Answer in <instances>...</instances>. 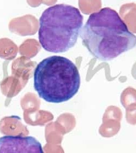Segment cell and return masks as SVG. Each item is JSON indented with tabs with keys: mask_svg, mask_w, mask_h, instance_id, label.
Segmentation results:
<instances>
[{
	"mask_svg": "<svg viewBox=\"0 0 136 153\" xmlns=\"http://www.w3.org/2000/svg\"><path fill=\"white\" fill-rule=\"evenodd\" d=\"M80 36L89 52L102 61L112 60L136 47V36L117 12L109 7L92 13Z\"/></svg>",
	"mask_w": 136,
	"mask_h": 153,
	"instance_id": "6da1fadb",
	"label": "cell"
},
{
	"mask_svg": "<svg viewBox=\"0 0 136 153\" xmlns=\"http://www.w3.org/2000/svg\"><path fill=\"white\" fill-rule=\"evenodd\" d=\"M34 88L46 102H67L78 93L81 84L79 71L67 57L54 55L37 65L34 72Z\"/></svg>",
	"mask_w": 136,
	"mask_h": 153,
	"instance_id": "7a4b0ae2",
	"label": "cell"
},
{
	"mask_svg": "<svg viewBox=\"0 0 136 153\" xmlns=\"http://www.w3.org/2000/svg\"><path fill=\"white\" fill-rule=\"evenodd\" d=\"M83 17L79 10L58 4L45 10L39 19V41L46 51L60 53L75 45L82 29Z\"/></svg>",
	"mask_w": 136,
	"mask_h": 153,
	"instance_id": "3957f363",
	"label": "cell"
},
{
	"mask_svg": "<svg viewBox=\"0 0 136 153\" xmlns=\"http://www.w3.org/2000/svg\"><path fill=\"white\" fill-rule=\"evenodd\" d=\"M0 153H44V150L35 137L7 135L0 137Z\"/></svg>",
	"mask_w": 136,
	"mask_h": 153,
	"instance_id": "277c9868",
	"label": "cell"
}]
</instances>
